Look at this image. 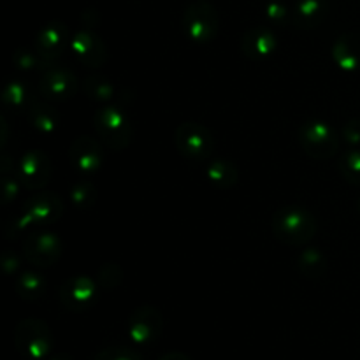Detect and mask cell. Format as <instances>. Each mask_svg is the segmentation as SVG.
<instances>
[{
	"mask_svg": "<svg viewBox=\"0 0 360 360\" xmlns=\"http://www.w3.org/2000/svg\"><path fill=\"white\" fill-rule=\"evenodd\" d=\"M271 229L278 241L288 246H302L311 241L319 231L315 214L302 206H285L271 218Z\"/></svg>",
	"mask_w": 360,
	"mask_h": 360,
	"instance_id": "cell-1",
	"label": "cell"
},
{
	"mask_svg": "<svg viewBox=\"0 0 360 360\" xmlns=\"http://www.w3.org/2000/svg\"><path fill=\"white\" fill-rule=\"evenodd\" d=\"M94 129L98 139L115 151L125 150L134 136V127L127 112L118 105H104L94 112Z\"/></svg>",
	"mask_w": 360,
	"mask_h": 360,
	"instance_id": "cell-2",
	"label": "cell"
},
{
	"mask_svg": "<svg viewBox=\"0 0 360 360\" xmlns=\"http://www.w3.org/2000/svg\"><path fill=\"white\" fill-rule=\"evenodd\" d=\"M181 25L190 41L206 44L217 39L220 30V14L207 0H192L183 11Z\"/></svg>",
	"mask_w": 360,
	"mask_h": 360,
	"instance_id": "cell-3",
	"label": "cell"
},
{
	"mask_svg": "<svg viewBox=\"0 0 360 360\" xmlns=\"http://www.w3.org/2000/svg\"><path fill=\"white\" fill-rule=\"evenodd\" d=\"M14 347L21 357L42 360L53 350V333L41 319H25L14 329Z\"/></svg>",
	"mask_w": 360,
	"mask_h": 360,
	"instance_id": "cell-4",
	"label": "cell"
},
{
	"mask_svg": "<svg viewBox=\"0 0 360 360\" xmlns=\"http://www.w3.org/2000/svg\"><path fill=\"white\" fill-rule=\"evenodd\" d=\"M297 141L302 150L316 160H329L340 150V136L336 129L319 120L302 123L297 130Z\"/></svg>",
	"mask_w": 360,
	"mask_h": 360,
	"instance_id": "cell-5",
	"label": "cell"
},
{
	"mask_svg": "<svg viewBox=\"0 0 360 360\" xmlns=\"http://www.w3.org/2000/svg\"><path fill=\"white\" fill-rule=\"evenodd\" d=\"M174 143L179 153L192 162H202L211 157L214 148L210 129L195 122L179 123L174 132Z\"/></svg>",
	"mask_w": 360,
	"mask_h": 360,
	"instance_id": "cell-6",
	"label": "cell"
},
{
	"mask_svg": "<svg viewBox=\"0 0 360 360\" xmlns=\"http://www.w3.org/2000/svg\"><path fill=\"white\" fill-rule=\"evenodd\" d=\"M16 176L25 190H42L53 176V164L41 150H28L16 164Z\"/></svg>",
	"mask_w": 360,
	"mask_h": 360,
	"instance_id": "cell-7",
	"label": "cell"
},
{
	"mask_svg": "<svg viewBox=\"0 0 360 360\" xmlns=\"http://www.w3.org/2000/svg\"><path fill=\"white\" fill-rule=\"evenodd\" d=\"M79 81L70 69L62 65H48L39 76V91L48 101H69L77 94Z\"/></svg>",
	"mask_w": 360,
	"mask_h": 360,
	"instance_id": "cell-8",
	"label": "cell"
},
{
	"mask_svg": "<svg viewBox=\"0 0 360 360\" xmlns=\"http://www.w3.org/2000/svg\"><path fill=\"white\" fill-rule=\"evenodd\" d=\"M72 35L74 34H70V28L63 21H51V23L44 25L37 32L34 48L41 55V58L48 65H51L60 56H63L67 49H70Z\"/></svg>",
	"mask_w": 360,
	"mask_h": 360,
	"instance_id": "cell-9",
	"label": "cell"
},
{
	"mask_svg": "<svg viewBox=\"0 0 360 360\" xmlns=\"http://www.w3.org/2000/svg\"><path fill=\"white\" fill-rule=\"evenodd\" d=\"M164 316L155 306H139L127 322V334L136 345H150L160 338Z\"/></svg>",
	"mask_w": 360,
	"mask_h": 360,
	"instance_id": "cell-10",
	"label": "cell"
},
{
	"mask_svg": "<svg viewBox=\"0 0 360 360\" xmlns=\"http://www.w3.org/2000/svg\"><path fill=\"white\" fill-rule=\"evenodd\" d=\"M58 299L67 309L70 311H84L91 308L98 299V281L90 276H72L65 280V283L60 287Z\"/></svg>",
	"mask_w": 360,
	"mask_h": 360,
	"instance_id": "cell-11",
	"label": "cell"
},
{
	"mask_svg": "<svg viewBox=\"0 0 360 360\" xmlns=\"http://www.w3.org/2000/svg\"><path fill=\"white\" fill-rule=\"evenodd\" d=\"M63 245L53 232H32L23 241V255L37 267H51L62 257Z\"/></svg>",
	"mask_w": 360,
	"mask_h": 360,
	"instance_id": "cell-12",
	"label": "cell"
},
{
	"mask_svg": "<svg viewBox=\"0 0 360 360\" xmlns=\"http://www.w3.org/2000/svg\"><path fill=\"white\" fill-rule=\"evenodd\" d=\"M70 51L76 56L77 62L83 63L84 67H90V69H98L109 58V51L104 39L95 34L94 30H90V28H79L72 35Z\"/></svg>",
	"mask_w": 360,
	"mask_h": 360,
	"instance_id": "cell-13",
	"label": "cell"
},
{
	"mask_svg": "<svg viewBox=\"0 0 360 360\" xmlns=\"http://www.w3.org/2000/svg\"><path fill=\"white\" fill-rule=\"evenodd\" d=\"M69 160L72 162V165L81 174H95L102 167V162H104V153H102L101 143L95 137H76L70 143Z\"/></svg>",
	"mask_w": 360,
	"mask_h": 360,
	"instance_id": "cell-14",
	"label": "cell"
},
{
	"mask_svg": "<svg viewBox=\"0 0 360 360\" xmlns=\"http://www.w3.org/2000/svg\"><path fill=\"white\" fill-rule=\"evenodd\" d=\"M23 210L30 214L34 224L48 225L58 221L65 207H63V200L60 195L53 192H41L28 197Z\"/></svg>",
	"mask_w": 360,
	"mask_h": 360,
	"instance_id": "cell-15",
	"label": "cell"
},
{
	"mask_svg": "<svg viewBox=\"0 0 360 360\" xmlns=\"http://www.w3.org/2000/svg\"><path fill=\"white\" fill-rule=\"evenodd\" d=\"M276 34L266 27H253L245 32L241 39V51L252 60H262L278 49Z\"/></svg>",
	"mask_w": 360,
	"mask_h": 360,
	"instance_id": "cell-16",
	"label": "cell"
},
{
	"mask_svg": "<svg viewBox=\"0 0 360 360\" xmlns=\"http://www.w3.org/2000/svg\"><path fill=\"white\" fill-rule=\"evenodd\" d=\"M330 55L340 69L348 70V72L360 70V34L357 32L341 34L334 41Z\"/></svg>",
	"mask_w": 360,
	"mask_h": 360,
	"instance_id": "cell-17",
	"label": "cell"
},
{
	"mask_svg": "<svg viewBox=\"0 0 360 360\" xmlns=\"http://www.w3.org/2000/svg\"><path fill=\"white\" fill-rule=\"evenodd\" d=\"M28 122L32 123L37 132L44 134V136H51V134L56 132L60 125V115L56 112V109L53 108L48 102H42L35 98L32 102L30 109L27 111Z\"/></svg>",
	"mask_w": 360,
	"mask_h": 360,
	"instance_id": "cell-18",
	"label": "cell"
},
{
	"mask_svg": "<svg viewBox=\"0 0 360 360\" xmlns=\"http://www.w3.org/2000/svg\"><path fill=\"white\" fill-rule=\"evenodd\" d=\"M327 14L326 0H297L294 6V21L299 28H315Z\"/></svg>",
	"mask_w": 360,
	"mask_h": 360,
	"instance_id": "cell-19",
	"label": "cell"
},
{
	"mask_svg": "<svg viewBox=\"0 0 360 360\" xmlns=\"http://www.w3.org/2000/svg\"><path fill=\"white\" fill-rule=\"evenodd\" d=\"M206 176L217 188L229 190L232 186L238 185L239 181V171L231 160H224V158H217L211 160L206 167Z\"/></svg>",
	"mask_w": 360,
	"mask_h": 360,
	"instance_id": "cell-20",
	"label": "cell"
},
{
	"mask_svg": "<svg viewBox=\"0 0 360 360\" xmlns=\"http://www.w3.org/2000/svg\"><path fill=\"white\" fill-rule=\"evenodd\" d=\"M16 287V294L20 295L23 301H39L46 292V281L44 278L34 271H25L14 281Z\"/></svg>",
	"mask_w": 360,
	"mask_h": 360,
	"instance_id": "cell-21",
	"label": "cell"
},
{
	"mask_svg": "<svg viewBox=\"0 0 360 360\" xmlns=\"http://www.w3.org/2000/svg\"><path fill=\"white\" fill-rule=\"evenodd\" d=\"M2 101L6 108L13 109V111H28L35 98L32 97L28 84L21 83V81H11L4 90Z\"/></svg>",
	"mask_w": 360,
	"mask_h": 360,
	"instance_id": "cell-22",
	"label": "cell"
},
{
	"mask_svg": "<svg viewBox=\"0 0 360 360\" xmlns=\"http://www.w3.org/2000/svg\"><path fill=\"white\" fill-rule=\"evenodd\" d=\"M297 267L304 278H308V280H319V278L323 276V273L327 269L326 255L319 248H306L301 253V257H299Z\"/></svg>",
	"mask_w": 360,
	"mask_h": 360,
	"instance_id": "cell-23",
	"label": "cell"
},
{
	"mask_svg": "<svg viewBox=\"0 0 360 360\" xmlns=\"http://www.w3.org/2000/svg\"><path fill=\"white\" fill-rule=\"evenodd\" d=\"M84 94L91 101L112 102L116 98V86L111 79L105 76H90L84 79Z\"/></svg>",
	"mask_w": 360,
	"mask_h": 360,
	"instance_id": "cell-24",
	"label": "cell"
},
{
	"mask_svg": "<svg viewBox=\"0 0 360 360\" xmlns=\"http://www.w3.org/2000/svg\"><path fill=\"white\" fill-rule=\"evenodd\" d=\"M70 200H72L74 207L84 211L94 207L95 200H97V190H95L94 183L88 179H81V181L74 183L69 190Z\"/></svg>",
	"mask_w": 360,
	"mask_h": 360,
	"instance_id": "cell-25",
	"label": "cell"
},
{
	"mask_svg": "<svg viewBox=\"0 0 360 360\" xmlns=\"http://www.w3.org/2000/svg\"><path fill=\"white\" fill-rule=\"evenodd\" d=\"M340 172L350 185L360 186V150H348L340 157Z\"/></svg>",
	"mask_w": 360,
	"mask_h": 360,
	"instance_id": "cell-26",
	"label": "cell"
},
{
	"mask_svg": "<svg viewBox=\"0 0 360 360\" xmlns=\"http://www.w3.org/2000/svg\"><path fill=\"white\" fill-rule=\"evenodd\" d=\"M14 65L20 70H42L44 67H48V63L41 58L37 51L28 48H20L13 56Z\"/></svg>",
	"mask_w": 360,
	"mask_h": 360,
	"instance_id": "cell-27",
	"label": "cell"
},
{
	"mask_svg": "<svg viewBox=\"0 0 360 360\" xmlns=\"http://www.w3.org/2000/svg\"><path fill=\"white\" fill-rule=\"evenodd\" d=\"M94 360H143L139 352L125 345H115L98 352Z\"/></svg>",
	"mask_w": 360,
	"mask_h": 360,
	"instance_id": "cell-28",
	"label": "cell"
},
{
	"mask_svg": "<svg viewBox=\"0 0 360 360\" xmlns=\"http://www.w3.org/2000/svg\"><path fill=\"white\" fill-rule=\"evenodd\" d=\"M123 281V269L118 264H104L98 269V283L104 288H116Z\"/></svg>",
	"mask_w": 360,
	"mask_h": 360,
	"instance_id": "cell-29",
	"label": "cell"
},
{
	"mask_svg": "<svg viewBox=\"0 0 360 360\" xmlns=\"http://www.w3.org/2000/svg\"><path fill=\"white\" fill-rule=\"evenodd\" d=\"M20 188H23L18 179L16 172L13 174H2V181H0V190H2V200L4 204H9L11 200L16 199Z\"/></svg>",
	"mask_w": 360,
	"mask_h": 360,
	"instance_id": "cell-30",
	"label": "cell"
},
{
	"mask_svg": "<svg viewBox=\"0 0 360 360\" xmlns=\"http://www.w3.org/2000/svg\"><path fill=\"white\" fill-rule=\"evenodd\" d=\"M266 16L273 23H287L288 9L281 2H269L266 6Z\"/></svg>",
	"mask_w": 360,
	"mask_h": 360,
	"instance_id": "cell-31",
	"label": "cell"
},
{
	"mask_svg": "<svg viewBox=\"0 0 360 360\" xmlns=\"http://www.w3.org/2000/svg\"><path fill=\"white\" fill-rule=\"evenodd\" d=\"M341 137L345 143L348 144H359L360 143V120H350L341 129Z\"/></svg>",
	"mask_w": 360,
	"mask_h": 360,
	"instance_id": "cell-32",
	"label": "cell"
},
{
	"mask_svg": "<svg viewBox=\"0 0 360 360\" xmlns=\"http://www.w3.org/2000/svg\"><path fill=\"white\" fill-rule=\"evenodd\" d=\"M34 224V220H32V217L30 214L27 213V211H21V214L20 217L16 218V220H13V224H11V227L7 229V236H13V234H16V232H20V231H25V229L28 227V225H32Z\"/></svg>",
	"mask_w": 360,
	"mask_h": 360,
	"instance_id": "cell-33",
	"label": "cell"
},
{
	"mask_svg": "<svg viewBox=\"0 0 360 360\" xmlns=\"http://www.w3.org/2000/svg\"><path fill=\"white\" fill-rule=\"evenodd\" d=\"M2 267L7 274H13L20 267V260H18V257L14 253L6 252L2 255Z\"/></svg>",
	"mask_w": 360,
	"mask_h": 360,
	"instance_id": "cell-34",
	"label": "cell"
},
{
	"mask_svg": "<svg viewBox=\"0 0 360 360\" xmlns=\"http://www.w3.org/2000/svg\"><path fill=\"white\" fill-rule=\"evenodd\" d=\"M158 360H192L188 357V355L181 354V352H171V354H165L162 355Z\"/></svg>",
	"mask_w": 360,
	"mask_h": 360,
	"instance_id": "cell-35",
	"label": "cell"
},
{
	"mask_svg": "<svg viewBox=\"0 0 360 360\" xmlns=\"http://www.w3.org/2000/svg\"><path fill=\"white\" fill-rule=\"evenodd\" d=\"M51 360H72L69 357V355H55Z\"/></svg>",
	"mask_w": 360,
	"mask_h": 360,
	"instance_id": "cell-36",
	"label": "cell"
},
{
	"mask_svg": "<svg viewBox=\"0 0 360 360\" xmlns=\"http://www.w3.org/2000/svg\"><path fill=\"white\" fill-rule=\"evenodd\" d=\"M357 210H359V213H360V197H359V200H357Z\"/></svg>",
	"mask_w": 360,
	"mask_h": 360,
	"instance_id": "cell-37",
	"label": "cell"
}]
</instances>
